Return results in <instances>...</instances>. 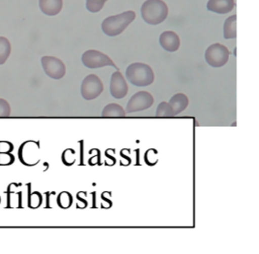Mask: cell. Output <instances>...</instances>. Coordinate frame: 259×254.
<instances>
[{
    "instance_id": "obj_1",
    "label": "cell",
    "mask_w": 259,
    "mask_h": 254,
    "mask_svg": "<svg viewBox=\"0 0 259 254\" xmlns=\"http://www.w3.org/2000/svg\"><path fill=\"white\" fill-rule=\"evenodd\" d=\"M135 17L136 14L133 11H126L120 15L107 17L101 26L102 31L108 37H117L134 21Z\"/></svg>"
},
{
    "instance_id": "obj_2",
    "label": "cell",
    "mask_w": 259,
    "mask_h": 254,
    "mask_svg": "<svg viewBox=\"0 0 259 254\" xmlns=\"http://www.w3.org/2000/svg\"><path fill=\"white\" fill-rule=\"evenodd\" d=\"M141 13L145 23L159 25L166 19L168 7L162 0H146L142 5Z\"/></svg>"
},
{
    "instance_id": "obj_3",
    "label": "cell",
    "mask_w": 259,
    "mask_h": 254,
    "mask_svg": "<svg viewBox=\"0 0 259 254\" xmlns=\"http://www.w3.org/2000/svg\"><path fill=\"white\" fill-rule=\"evenodd\" d=\"M125 77L130 84L137 87L149 86L155 80L152 68L149 65L141 62L130 64L125 71Z\"/></svg>"
},
{
    "instance_id": "obj_4",
    "label": "cell",
    "mask_w": 259,
    "mask_h": 254,
    "mask_svg": "<svg viewBox=\"0 0 259 254\" xmlns=\"http://www.w3.org/2000/svg\"><path fill=\"white\" fill-rule=\"evenodd\" d=\"M82 62L89 69H99L103 67L111 66L119 70V68L115 65L114 62L112 61L109 56L97 50H89L84 52L82 55Z\"/></svg>"
},
{
    "instance_id": "obj_5",
    "label": "cell",
    "mask_w": 259,
    "mask_h": 254,
    "mask_svg": "<svg viewBox=\"0 0 259 254\" xmlns=\"http://www.w3.org/2000/svg\"><path fill=\"white\" fill-rule=\"evenodd\" d=\"M204 57L211 67L221 68L228 62V49L221 43H214L207 48Z\"/></svg>"
},
{
    "instance_id": "obj_6",
    "label": "cell",
    "mask_w": 259,
    "mask_h": 254,
    "mask_svg": "<svg viewBox=\"0 0 259 254\" xmlns=\"http://www.w3.org/2000/svg\"><path fill=\"white\" fill-rule=\"evenodd\" d=\"M104 92V85L99 77L90 75L84 78L81 85V94L85 100L96 99Z\"/></svg>"
},
{
    "instance_id": "obj_7",
    "label": "cell",
    "mask_w": 259,
    "mask_h": 254,
    "mask_svg": "<svg viewBox=\"0 0 259 254\" xmlns=\"http://www.w3.org/2000/svg\"><path fill=\"white\" fill-rule=\"evenodd\" d=\"M153 104L154 98L152 94L145 91H141L132 95L124 111L126 114L142 112L152 107Z\"/></svg>"
},
{
    "instance_id": "obj_8",
    "label": "cell",
    "mask_w": 259,
    "mask_h": 254,
    "mask_svg": "<svg viewBox=\"0 0 259 254\" xmlns=\"http://www.w3.org/2000/svg\"><path fill=\"white\" fill-rule=\"evenodd\" d=\"M42 67L47 76L53 79H61L66 75V66L61 59L54 56H43Z\"/></svg>"
},
{
    "instance_id": "obj_9",
    "label": "cell",
    "mask_w": 259,
    "mask_h": 254,
    "mask_svg": "<svg viewBox=\"0 0 259 254\" xmlns=\"http://www.w3.org/2000/svg\"><path fill=\"white\" fill-rule=\"evenodd\" d=\"M128 93V85L119 70L115 71L110 79V93L116 99H122Z\"/></svg>"
},
{
    "instance_id": "obj_10",
    "label": "cell",
    "mask_w": 259,
    "mask_h": 254,
    "mask_svg": "<svg viewBox=\"0 0 259 254\" xmlns=\"http://www.w3.org/2000/svg\"><path fill=\"white\" fill-rule=\"evenodd\" d=\"M159 41L161 48L170 53H174L178 51L181 46L180 38L174 31H163L160 35Z\"/></svg>"
},
{
    "instance_id": "obj_11",
    "label": "cell",
    "mask_w": 259,
    "mask_h": 254,
    "mask_svg": "<svg viewBox=\"0 0 259 254\" xmlns=\"http://www.w3.org/2000/svg\"><path fill=\"white\" fill-rule=\"evenodd\" d=\"M235 7L234 0H209L207 3V10L220 15L230 13Z\"/></svg>"
},
{
    "instance_id": "obj_12",
    "label": "cell",
    "mask_w": 259,
    "mask_h": 254,
    "mask_svg": "<svg viewBox=\"0 0 259 254\" xmlns=\"http://www.w3.org/2000/svg\"><path fill=\"white\" fill-rule=\"evenodd\" d=\"M39 8L46 16H57L63 8V0H39Z\"/></svg>"
},
{
    "instance_id": "obj_13",
    "label": "cell",
    "mask_w": 259,
    "mask_h": 254,
    "mask_svg": "<svg viewBox=\"0 0 259 254\" xmlns=\"http://www.w3.org/2000/svg\"><path fill=\"white\" fill-rule=\"evenodd\" d=\"M168 103L173 108L175 116H177L183 113V111L188 107L189 99L184 93H177L171 97V99Z\"/></svg>"
},
{
    "instance_id": "obj_14",
    "label": "cell",
    "mask_w": 259,
    "mask_h": 254,
    "mask_svg": "<svg viewBox=\"0 0 259 254\" xmlns=\"http://www.w3.org/2000/svg\"><path fill=\"white\" fill-rule=\"evenodd\" d=\"M223 35L225 39H236V16L228 17L223 25Z\"/></svg>"
},
{
    "instance_id": "obj_15",
    "label": "cell",
    "mask_w": 259,
    "mask_h": 254,
    "mask_svg": "<svg viewBox=\"0 0 259 254\" xmlns=\"http://www.w3.org/2000/svg\"><path fill=\"white\" fill-rule=\"evenodd\" d=\"M125 115L126 113L122 106L116 103L108 104L102 112L103 117H123Z\"/></svg>"
},
{
    "instance_id": "obj_16",
    "label": "cell",
    "mask_w": 259,
    "mask_h": 254,
    "mask_svg": "<svg viewBox=\"0 0 259 254\" xmlns=\"http://www.w3.org/2000/svg\"><path fill=\"white\" fill-rule=\"evenodd\" d=\"M12 52V46L8 39L0 37V65L5 64L8 60L9 56Z\"/></svg>"
},
{
    "instance_id": "obj_17",
    "label": "cell",
    "mask_w": 259,
    "mask_h": 254,
    "mask_svg": "<svg viewBox=\"0 0 259 254\" xmlns=\"http://www.w3.org/2000/svg\"><path fill=\"white\" fill-rule=\"evenodd\" d=\"M156 116H159V117H170V116H175V114H174L173 108L170 106V104L165 101H162L157 107Z\"/></svg>"
},
{
    "instance_id": "obj_18",
    "label": "cell",
    "mask_w": 259,
    "mask_h": 254,
    "mask_svg": "<svg viewBox=\"0 0 259 254\" xmlns=\"http://www.w3.org/2000/svg\"><path fill=\"white\" fill-rule=\"evenodd\" d=\"M107 1V0H87L85 7L88 9V11L95 14L104 8V5Z\"/></svg>"
},
{
    "instance_id": "obj_19",
    "label": "cell",
    "mask_w": 259,
    "mask_h": 254,
    "mask_svg": "<svg viewBox=\"0 0 259 254\" xmlns=\"http://www.w3.org/2000/svg\"><path fill=\"white\" fill-rule=\"evenodd\" d=\"M72 204V196L67 192L62 193L58 197V205L60 208H69Z\"/></svg>"
},
{
    "instance_id": "obj_20",
    "label": "cell",
    "mask_w": 259,
    "mask_h": 254,
    "mask_svg": "<svg viewBox=\"0 0 259 254\" xmlns=\"http://www.w3.org/2000/svg\"><path fill=\"white\" fill-rule=\"evenodd\" d=\"M11 115V106L8 101L0 98V117H8Z\"/></svg>"
}]
</instances>
